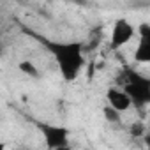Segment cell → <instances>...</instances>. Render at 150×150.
I'll return each mask as SVG.
<instances>
[{"label": "cell", "instance_id": "9", "mask_svg": "<svg viewBox=\"0 0 150 150\" xmlns=\"http://www.w3.org/2000/svg\"><path fill=\"white\" fill-rule=\"evenodd\" d=\"M145 143H146V146L150 148V125L146 127V132H145Z\"/></svg>", "mask_w": 150, "mask_h": 150}, {"label": "cell", "instance_id": "8", "mask_svg": "<svg viewBox=\"0 0 150 150\" xmlns=\"http://www.w3.org/2000/svg\"><path fill=\"white\" fill-rule=\"evenodd\" d=\"M103 113H104V118H106L108 122H113V124H118V122H120V118H122V113H120L118 110H115L113 106H110V104H106V106H104Z\"/></svg>", "mask_w": 150, "mask_h": 150}, {"label": "cell", "instance_id": "6", "mask_svg": "<svg viewBox=\"0 0 150 150\" xmlns=\"http://www.w3.org/2000/svg\"><path fill=\"white\" fill-rule=\"evenodd\" d=\"M106 103L110 106H113L115 110H118L120 113H124V111H127L134 106L129 94L124 88H118V87H111V88L106 90Z\"/></svg>", "mask_w": 150, "mask_h": 150}, {"label": "cell", "instance_id": "1", "mask_svg": "<svg viewBox=\"0 0 150 150\" xmlns=\"http://www.w3.org/2000/svg\"><path fill=\"white\" fill-rule=\"evenodd\" d=\"M41 44L46 46V50L51 53L55 58V64L60 71V76L65 81H72L78 78V74L85 67V53H83V44L78 41H50L44 37H37Z\"/></svg>", "mask_w": 150, "mask_h": 150}, {"label": "cell", "instance_id": "3", "mask_svg": "<svg viewBox=\"0 0 150 150\" xmlns=\"http://www.w3.org/2000/svg\"><path fill=\"white\" fill-rule=\"evenodd\" d=\"M35 127L44 138V143L48 148H65L69 145L71 131L64 125H55L48 122H35Z\"/></svg>", "mask_w": 150, "mask_h": 150}, {"label": "cell", "instance_id": "2", "mask_svg": "<svg viewBox=\"0 0 150 150\" xmlns=\"http://www.w3.org/2000/svg\"><path fill=\"white\" fill-rule=\"evenodd\" d=\"M122 88L129 94L132 104L136 108H143L150 104V78L134 69H124L122 72Z\"/></svg>", "mask_w": 150, "mask_h": 150}, {"label": "cell", "instance_id": "7", "mask_svg": "<svg viewBox=\"0 0 150 150\" xmlns=\"http://www.w3.org/2000/svg\"><path fill=\"white\" fill-rule=\"evenodd\" d=\"M18 69L23 72V74H27L28 78H39V69L34 65V62H30V60H21L20 64H18Z\"/></svg>", "mask_w": 150, "mask_h": 150}, {"label": "cell", "instance_id": "4", "mask_svg": "<svg viewBox=\"0 0 150 150\" xmlns=\"http://www.w3.org/2000/svg\"><path fill=\"white\" fill-rule=\"evenodd\" d=\"M136 30L132 27V23L127 18H120L113 23L111 28V35H110V46L111 50H118L122 46H125L132 37H134Z\"/></svg>", "mask_w": 150, "mask_h": 150}, {"label": "cell", "instance_id": "5", "mask_svg": "<svg viewBox=\"0 0 150 150\" xmlns=\"http://www.w3.org/2000/svg\"><path fill=\"white\" fill-rule=\"evenodd\" d=\"M136 64H150V23H141L138 27V44L134 50Z\"/></svg>", "mask_w": 150, "mask_h": 150}]
</instances>
